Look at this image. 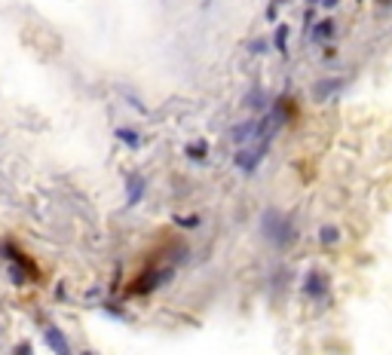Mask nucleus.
<instances>
[{"label": "nucleus", "instance_id": "nucleus-1", "mask_svg": "<svg viewBox=\"0 0 392 355\" xmlns=\"http://www.w3.org/2000/svg\"><path fill=\"white\" fill-rule=\"evenodd\" d=\"M260 236H264L270 245H276V248H288L297 239V227H294V221L288 218L285 211L267 209L264 218H260Z\"/></svg>", "mask_w": 392, "mask_h": 355}, {"label": "nucleus", "instance_id": "nucleus-2", "mask_svg": "<svg viewBox=\"0 0 392 355\" xmlns=\"http://www.w3.org/2000/svg\"><path fill=\"white\" fill-rule=\"evenodd\" d=\"M4 251V260H6V273H9V282H13L16 288H22V285H28V282H37L40 279V269H37V264L31 257L25 255L18 245H9V242H4L0 245Z\"/></svg>", "mask_w": 392, "mask_h": 355}, {"label": "nucleus", "instance_id": "nucleus-3", "mask_svg": "<svg viewBox=\"0 0 392 355\" xmlns=\"http://www.w3.org/2000/svg\"><path fill=\"white\" fill-rule=\"evenodd\" d=\"M331 291V276L322 273V269H306L304 276V294L310 297V301H325Z\"/></svg>", "mask_w": 392, "mask_h": 355}, {"label": "nucleus", "instance_id": "nucleus-4", "mask_svg": "<svg viewBox=\"0 0 392 355\" xmlns=\"http://www.w3.org/2000/svg\"><path fill=\"white\" fill-rule=\"evenodd\" d=\"M264 156H267V144H260V147H246V151H239L236 156H233V165H236L239 172H258V165L264 163Z\"/></svg>", "mask_w": 392, "mask_h": 355}, {"label": "nucleus", "instance_id": "nucleus-5", "mask_svg": "<svg viewBox=\"0 0 392 355\" xmlns=\"http://www.w3.org/2000/svg\"><path fill=\"white\" fill-rule=\"evenodd\" d=\"M43 343L52 349V355H74L68 334H64L59 325H43Z\"/></svg>", "mask_w": 392, "mask_h": 355}, {"label": "nucleus", "instance_id": "nucleus-6", "mask_svg": "<svg viewBox=\"0 0 392 355\" xmlns=\"http://www.w3.org/2000/svg\"><path fill=\"white\" fill-rule=\"evenodd\" d=\"M144 190H147V184H144V178L142 175H129L126 178V205H138L144 199Z\"/></svg>", "mask_w": 392, "mask_h": 355}, {"label": "nucleus", "instance_id": "nucleus-7", "mask_svg": "<svg viewBox=\"0 0 392 355\" xmlns=\"http://www.w3.org/2000/svg\"><path fill=\"white\" fill-rule=\"evenodd\" d=\"M114 135H117V141H120V144H126V147H129V151L142 147V135H138L132 126H120V129H114Z\"/></svg>", "mask_w": 392, "mask_h": 355}, {"label": "nucleus", "instance_id": "nucleus-8", "mask_svg": "<svg viewBox=\"0 0 392 355\" xmlns=\"http://www.w3.org/2000/svg\"><path fill=\"white\" fill-rule=\"evenodd\" d=\"M338 242H340V230L334 227V223H322L319 227V245L331 248V245H338Z\"/></svg>", "mask_w": 392, "mask_h": 355}, {"label": "nucleus", "instance_id": "nucleus-9", "mask_svg": "<svg viewBox=\"0 0 392 355\" xmlns=\"http://www.w3.org/2000/svg\"><path fill=\"white\" fill-rule=\"evenodd\" d=\"M334 31H338V28H334L331 18H322V22L313 28V40L316 43H325V40H331V37H334Z\"/></svg>", "mask_w": 392, "mask_h": 355}, {"label": "nucleus", "instance_id": "nucleus-10", "mask_svg": "<svg viewBox=\"0 0 392 355\" xmlns=\"http://www.w3.org/2000/svg\"><path fill=\"white\" fill-rule=\"evenodd\" d=\"M184 153H188L193 163H202L205 156H209V141H202V138H200V141H193V144L184 147Z\"/></svg>", "mask_w": 392, "mask_h": 355}, {"label": "nucleus", "instance_id": "nucleus-11", "mask_svg": "<svg viewBox=\"0 0 392 355\" xmlns=\"http://www.w3.org/2000/svg\"><path fill=\"white\" fill-rule=\"evenodd\" d=\"M288 34H292V28H288V25H279L276 34H273V46H276V50L282 52V55H285V50H288Z\"/></svg>", "mask_w": 392, "mask_h": 355}, {"label": "nucleus", "instance_id": "nucleus-12", "mask_svg": "<svg viewBox=\"0 0 392 355\" xmlns=\"http://www.w3.org/2000/svg\"><path fill=\"white\" fill-rule=\"evenodd\" d=\"M175 223H178V227H184V230H196V227H200V214H188V218H175Z\"/></svg>", "mask_w": 392, "mask_h": 355}, {"label": "nucleus", "instance_id": "nucleus-13", "mask_svg": "<svg viewBox=\"0 0 392 355\" xmlns=\"http://www.w3.org/2000/svg\"><path fill=\"white\" fill-rule=\"evenodd\" d=\"M246 107H251V110H255V107H258V110L264 107V92H260V89H258V92H251V95L246 98Z\"/></svg>", "mask_w": 392, "mask_h": 355}, {"label": "nucleus", "instance_id": "nucleus-14", "mask_svg": "<svg viewBox=\"0 0 392 355\" xmlns=\"http://www.w3.org/2000/svg\"><path fill=\"white\" fill-rule=\"evenodd\" d=\"M310 6H316V9H334L340 4V0H306Z\"/></svg>", "mask_w": 392, "mask_h": 355}, {"label": "nucleus", "instance_id": "nucleus-15", "mask_svg": "<svg viewBox=\"0 0 392 355\" xmlns=\"http://www.w3.org/2000/svg\"><path fill=\"white\" fill-rule=\"evenodd\" d=\"M16 355H31V343H18V347H16Z\"/></svg>", "mask_w": 392, "mask_h": 355}, {"label": "nucleus", "instance_id": "nucleus-16", "mask_svg": "<svg viewBox=\"0 0 392 355\" xmlns=\"http://www.w3.org/2000/svg\"><path fill=\"white\" fill-rule=\"evenodd\" d=\"M80 355H96V352H89V349H83V352H80Z\"/></svg>", "mask_w": 392, "mask_h": 355}]
</instances>
